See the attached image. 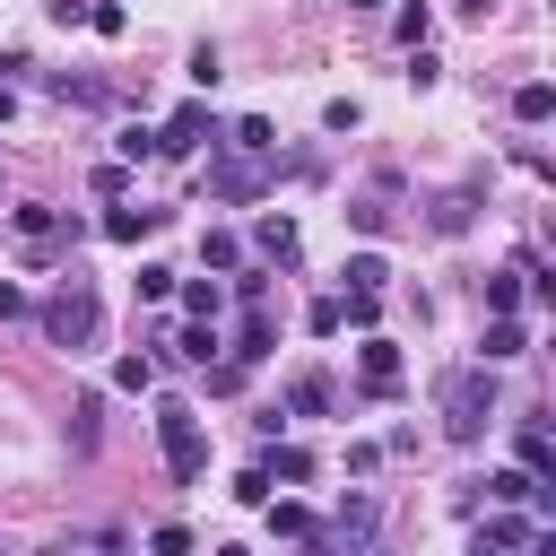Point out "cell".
<instances>
[{"mask_svg": "<svg viewBox=\"0 0 556 556\" xmlns=\"http://www.w3.org/2000/svg\"><path fill=\"white\" fill-rule=\"evenodd\" d=\"M513 356H530V330H521L513 313H495L486 339H478V365H513Z\"/></svg>", "mask_w": 556, "mask_h": 556, "instance_id": "9", "label": "cell"}, {"mask_svg": "<svg viewBox=\"0 0 556 556\" xmlns=\"http://www.w3.org/2000/svg\"><path fill=\"white\" fill-rule=\"evenodd\" d=\"M269 348H278V321H269V304H243V330H235V348H226V356H235V365H261Z\"/></svg>", "mask_w": 556, "mask_h": 556, "instance_id": "8", "label": "cell"}, {"mask_svg": "<svg viewBox=\"0 0 556 556\" xmlns=\"http://www.w3.org/2000/svg\"><path fill=\"white\" fill-rule=\"evenodd\" d=\"M365 530H374V495H348L339 521H330V539H365Z\"/></svg>", "mask_w": 556, "mask_h": 556, "instance_id": "21", "label": "cell"}, {"mask_svg": "<svg viewBox=\"0 0 556 556\" xmlns=\"http://www.w3.org/2000/svg\"><path fill=\"white\" fill-rule=\"evenodd\" d=\"M200 261H208V269H243V243H235V235H217V226H208V235H200Z\"/></svg>", "mask_w": 556, "mask_h": 556, "instance_id": "22", "label": "cell"}, {"mask_svg": "<svg viewBox=\"0 0 556 556\" xmlns=\"http://www.w3.org/2000/svg\"><path fill=\"white\" fill-rule=\"evenodd\" d=\"M217 70H226V61H217V43H200V52H191V87H217Z\"/></svg>", "mask_w": 556, "mask_h": 556, "instance_id": "36", "label": "cell"}, {"mask_svg": "<svg viewBox=\"0 0 556 556\" xmlns=\"http://www.w3.org/2000/svg\"><path fill=\"white\" fill-rule=\"evenodd\" d=\"M530 486H539L530 469H495V478H486V495H495V504H530Z\"/></svg>", "mask_w": 556, "mask_h": 556, "instance_id": "24", "label": "cell"}, {"mask_svg": "<svg viewBox=\"0 0 556 556\" xmlns=\"http://www.w3.org/2000/svg\"><path fill=\"white\" fill-rule=\"evenodd\" d=\"M252 243H261V261H278V269H287V261H295V217H278V208H269V217L252 226Z\"/></svg>", "mask_w": 556, "mask_h": 556, "instance_id": "11", "label": "cell"}, {"mask_svg": "<svg viewBox=\"0 0 556 556\" xmlns=\"http://www.w3.org/2000/svg\"><path fill=\"white\" fill-rule=\"evenodd\" d=\"M35 321H43V339H52V348H70V356H78V348H96L104 304H96V287L70 269V278H61V295H52V304H35Z\"/></svg>", "mask_w": 556, "mask_h": 556, "instance_id": "2", "label": "cell"}, {"mask_svg": "<svg viewBox=\"0 0 556 556\" xmlns=\"http://www.w3.org/2000/svg\"><path fill=\"white\" fill-rule=\"evenodd\" d=\"M547 113H556V87H547V78H521V87H513V122H530V130H539Z\"/></svg>", "mask_w": 556, "mask_h": 556, "instance_id": "12", "label": "cell"}, {"mask_svg": "<svg viewBox=\"0 0 556 556\" xmlns=\"http://www.w3.org/2000/svg\"><path fill=\"white\" fill-rule=\"evenodd\" d=\"M374 313H382V295H339V330H348V321L374 330Z\"/></svg>", "mask_w": 556, "mask_h": 556, "instance_id": "32", "label": "cell"}, {"mask_svg": "<svg viewBox=\"0 0 556 556\" xmlns=\"http://www.w3.org/2000/svg\"><path fill=\"white\" fill-rule=\"evenodd\" d=\"M261 478H287V486H304V478H313V452H295V443H278V452L261 460Z\"/></svg>", "mask_w": 556, "mask_h": 556, "instance_id": "19", "label": "cell"}, {"mask_svg": "<svg viewBox=\"0 0 556 556\" xmlns=\"http://www.w3.org/2000/svg\"><path fill=\"white\" fill-rule=\"evenodd\" d=\"M174 356H182V365H208V356H217V321H182V330H174Z\"/></svg>", "mask_w": 556, "mask_h": 556, "instance_id": "17", "label": "cell"}, {"mask_svg": "<svg viewBox=\"0 0 556 556\" xmlns=\"http://www.w3.org/2000/svg\"><path fill=\"white\" fill-rule=\"evenodd\" d=\"M139 156H156V130H139V122H130V130H122V165H139Z\"/></svg>", "mask_w": 556, "mask_h": 556, "instance_id": "37", "label": "cell"}, {"mask_svg": "<svg viewBox=\"0 0 556 556\" xmlns=\"http://www.w3.org/2000/svg\"><path fill=\"white\" fill-rule=\"evenodd\" d=\"M226 148H235V156H261V165H269V148H278V130H269L261 113H243V122L226 130Z\"/></svg>", "mask_w": 556, "mask_h": 556, "instance_id": "13", "label": "cell"}, {"mask_svg": "<svg viewBox=\"0 0 556 556\" xmlns=\"http://www.w3.org/2000/svg\"><path fill=\"white\" fill-rule=\"evenodd\" d=\"M200 182H208V200H261V191H269V165H261V156H217V148H208Z\"/></svg>", "mask_w": 556, "mask_h": 556, "instance_id": "5", "label": "cell"}, {"mask_svg": "<svg viewBox=\"0 0 556 556\" xmlns=\"http://www.w3.org/2000/svg\"><path fill=\"white\" fill-rule=\"evenodd\" d=\"M478 539H486V547H504V556H513V547H521V539H530V521H521V513H495V521H486V530H478Z\"/></svg>", "mask_w": 556, "mask_h": 556, "instance_id": "26", "label": "cell"}, {"mask_svg": "<svg viewBox=\"0 0 556 556\" xmlns=\"http://www.w3.org/2000/svg\"><path fill=\"white\" fill-rule=\"evenodd\" d=\"M348 9H382V0H348Z\"/></svg>", "mask_w": 556, "mask_h": 556, "instance_id": "41", "label": "cell"}, {"mask_svg": "<svg viewBox=\"0 0 556 556\" xmlns=\"http://www.w3.org/2000/svg\"><path fill=\"white\" fill-rule=\"evenodd\" d=\"M226 130H217V113L191 96V104H174L165 113V130H156V156H200V148H217Z\"/></svg>", "mask_w": 556, "mask_h": 556, "instance_id": "4", "label": "cell"}, {"mask_svg": "<svg viewBox=\"0 0 556 556\" xmlns=\"http://www.w3.org/2000/svg\"><path fill=\"white\" fill-rule=\"evenodd\" d=\"M434 400H443V434H452V443H478V434L495 426V365H460V374H443Z\"/></svg>", "mask_w": 556, "mask_h": 556, "instance_id": "1", "label": "cell"}, {"mask_svg": "<svg viewBox=\"0 0 556 556\" xmlns=\"http://www.w3.org/2000/svg\"><path fill=\"white\" fill-rule=\"evenodd\" d=\"M156 226H165V208H148V200H139V208H104V217H96V235H104V243H148Z\"/></svg>", "mask_w": 556, "mask_h": 556, "instance_id": "7", "label": "cell"}, {"mask_svg": "<svg viewBox=\"0 0 556 556\" xmlns=\"http://www.w3.org/2000/svg\"><path fill=\"white\" fill-rule=\"evenodd\" d=\"M287 408H295V417H321V408H330V382H321V374H295V382H287Z\"/></svg>", "mask_w": 556, "mask_h": 556, "instance_id": "18", "label": "cell"}, {"mask_svg": "<svg viewBox=\"0 0 556 556\" xmlns=\"http://www.w3.org/2000/svg\"><path fill=\"white\" fill-rule=\"evenodd\" d=\"M469 226V191H452V200H434V235H460Z\"/></svg>", "mask_w": 556, "mask_h": 556, "instance_id": "30", "label": "cell"}, {"mask_svg": "<svg viewBox=\"0 0 556 556\" xmlns=\"http://www.w3.org/2000/svg\"><path fill=\"white\" fill-rule=\"evenodd\" d=\"M9 113H17V96H9V87H0V122H9Z\"/></svg>", "mask_w": 556, "mask_h": 556, "instance_id": "39", "label": "cell"}, {"mask_svg": "<svg viewBox=\"0 0 556 556\" xmlns=\"http://www.w3.org/2000/svg\"><path fill=\"white\" fill-rule=\"evenodd\" d=\"M269 530H278V539H313V530H321V521H313V513H304V504H269Z\"/></svg>", "mask_w": 556, "mask_h": 556, "instance_id": "25", "label": "cell"}, {"mask_svg": "<svg viewBox=\"0 0 556 556\" xmlns=\"http://www.w3.org/2000/svg\"><path fill=\"white\" fill-rule=\"evenodd\" d=\"M174 295H182V313H191V321H217V304H226V287H217V278H174Z\"/></svg>", "mask_w": 556, "mask_h": 556, "instance_id": "15", "label": "cell"}, {"mask_svg": "<svg viewBox=\"0 0 556 556\" xmlns=\"http://www.w3.org/2000/svg\"><path fill=\"white\" fill-rule=\"evenodd\" d=\"M304 330H313V339H339V295H321V304L304 313Z\"/></svg>", "mask_w": 556, "mask_h": 556, "instance_id": "34", "label": "cell"}, {"mask_svg": "<svg viewBox=\"0 0 556 556\" xmlns=\"http://www.w3.org/2000/svg\"><path fill=\"white\" fill-rule=\"evenodd\" d=\"M148 556H191V530H182V521H156V530H148Z\"/></svg>", "mask_w": 556, "mask_h": 556, "instance_id": "28", "label": "cell"}, {"mask_svg": "<svg viewBox=\"0 0 556 556\" xmlns=\"http://www.w3.org/2000/svg\"><path fill=\"white\" fill-rule=\"evenodd\" d=\"M87 26H96V35H122L130 9H122V0H87Z\"/></svg>", "mask_w": 556, "mask_h": 556, "instance_id": "29", "label": "cell"}, {"mask_svg": "<svg viewBox=\"0 0 556 556\" xmlns=\"http://www.w3.org/2000/svg\"><path fill=\"white\" fill-rule=\"evenodd\" d=\"M452 9H460V17H486V0H452Z\"/></svg>", "mask_w": 556, "mask_h": 556, "instance_id": "38", "label": "cell"}, {"mask_svg": "<svg viewBox=\"0 0 556 556\" xmlns=\"http://www.w3.org/2000/svg\"><path fill=\"white\" fill-rule=\"evenodd\" d=\"M434 78H443V61H434L426 43H408V87H434Z\"/></svg>", "mask_w": 556, "mask_h": 556, "instance_id": "33", "label": "cell"}, {"mask_svg": "<svg viewBox=\"0 0 556 556\" xmlns=\"http://www.w3.org/2000/svg\"><path fill=\"white\" fill-rule=\"evenodd\" d=\"M217 556H243V547H217Z\"/></svg>", "mask_w": 556, "mask_h": 556, "instance_id": "42", "label": "cell"}, {"mask_svg": "<svg viewBox=\"0 0 556 556\" xmlns=\"http://www.w3.org/2000/svg\"><path fill=\"white\" fill-rule=\"evenodd\" d=\"M348 226H356V235H391V200H374V191L348 200Z\"/></svg>", "mask_w": 556, "mask_h": 556, "instance_id": "20", "label": "cell"}, {"mask_svg": "<svg viewBox=\"0 0 556 556\" xmlns=\"http://www.w3.org/2000/svg\"><path fill=\"white\" fill-rule=\"evenodd\" d=\"M513 452H521L513 469H530V478H556V443H547V426H539V417H521V434H513Z\"/></svg>", "mask_w": 556, "mask_h": 556, "instance_id": "10", "label": "cell"}, {"mask_svg": "<svg viewBox=\"0 0 556 556\" xmlns=\"http://www.w3.org/2000/svg\"><path fill=\"white\" fill-rule=\"evenodd\" d=\"M156 443H165L174 486H191V478L208 469V434H200V408H191V400H156Z\"/></svg>", "mask_w": 556, "mask_h": 556, "instance_id": "3", "label": "cell"}, {"mask_svg": "<svg viewBox=\"0 0 556 556\" xmlns=\"http://www.w3.org/2000/svg\"><path fill=\"white\" fill-rule=\"evenodd\" d=\"M139 295L165 304V295H174V269H165V261H139Z\"/></svg>", "mask_w": 556, "mask_h": 556, "instance_id": "31", "label": "cell"}, {"mask_svg": "<svg viewBox=\"0 0 556 556\" xmlns=\"http://www.w3.org/2000/svg\"><path fill=\"white\" fill-rule=\"evenodd\" d=\"M469 556H504V547H486V539H478V547H469Z\"/></svg>", "mask_w": 556, "mask_h": 556, "instance_id": "40", "label": "cell"}, {"mask_svg": "<svg viewBox=\"0 0 556 556\" xmlns=\"http://www.w3.org/2000/svg\"><path fill=\"white\" fill-rule=\"evenodd\" d=\"M113 391H139V400H148V391H156V365H148V356H122V365H113Z\"/></svg>", "mask_w": 556, "mask_h": 556, "instance_id": "23", "label": "cell"}, {"mask_svg": "<svg viewBox=\"0 0 556 556\" xmlns=\"http://www.w3.org/2000/svg\"><path fill=\"white\" fill-rule=\"evenodd\" d=\"M356 374H365V391H374V400H391L408 365H400V348H391V339H374V330H365V348H356Z\"/></svg>", "mask_w": 556, "mask_h": 556, "instance_id": "6", "label": "cell"}, {"mask_svg": "<svg viewBox=\"0 0 556 556\" xmlns=\"http://www.w3.org/2000/svg\"><path fill=\"white\" fill-rule=\"evenodd\" d=\"M513 304H521V269H495L486 278V313H513Z\"/></svg>", "mask_w": 556, "mask_h": 556, "instance_id": "27", "label": "cell"}, {"mask_svg": "<svg viewBox=\"0 0 556 556\" xmlns=\"http://www.w3.org/2000/svg\"><path fill=\"white\" fill-rule=\"evenodd\" d=\"M26 313H35V295H26L17 278H0V321H26Z\"/></svg>", "mask_w": 556, "mask_h": 556, "instance_id": "35", "label": "cell"}, {"mask_svg": "<svg viewBox=\"0 0 556 556\" xmlns=\"http://www.w3.org/2000/svg\"><path fill=\"white\" fill-rule=\"evenodd\" d=\"M339 278H348V295H382V287H391V261H382V252H356Z\"/></svg>", "mask_w": 556, "mask_h": 556, "instance_id": "14", "label": "cell"}, {"mask_svg": "<svg viewBox=\"0 0 556 556\" xmlns=\"http://www.w3.org/2000/svg\"><path fill=\"white\" fill-rule=\"evenodd\" d=\"M96 434H104V400L87 391V400H70V452H96Z\"/></svg>", "mask_w": 556, "mask_h": 556, "instance_id": "16", "label": "cell"}]
</instances>
